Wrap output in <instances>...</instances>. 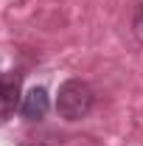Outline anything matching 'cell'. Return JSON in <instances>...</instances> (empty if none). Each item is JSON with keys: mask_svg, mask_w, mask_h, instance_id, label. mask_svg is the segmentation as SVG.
I'll return each instance as SVG.
<instances>
[{"mask_svg": "<svg viewBox=\"0 0 143 146\" xmlns=\"http://www.w3.org/2000/svg\"><path fill=\"white\" fill-rule=\"evenodd\" d=\"M20 87H23L20 73H0V121H6L23 104Z\"/></svg>", "mask_w": 143, "mask_h": 146, "instance_id": "cell-2", "label": "cell"}, {"mask_svg": "<svg viewBox=\"0 0 143 146\" xmlns=\"http://www.w3.org/2000/svg\"><path fill=\"white\" fill-rule=\"evenodd\" d=\"M48 107H51V101H48L45 87H34V90H28L25 96H23V104H20L23 115H25L28 121H39V118H45Z\"/></svg>", "mask_w": 143, "mask_h": 146, "instance_id": "cell-3", "label": "cell"}, {"mask_svg": "<svg viewBox=\"0 0 143 146\" xmlns=\"http://www.w3.org/2000/svg\"><path fill=\"white\" fill-rule=\"evenodd\" d=\"M93 87L81 79H68L62 87H59V96H56V110L65 121H81L87 118L90 110H93Z\"/></svg>", "mask_w": 143, "mask_h": 146, "instance_id": "cell-1", "label": "cell"}]
</instances>
